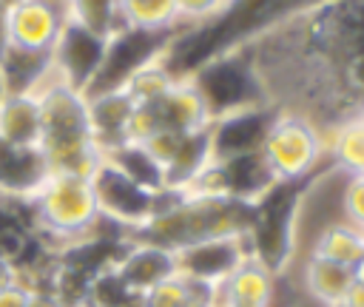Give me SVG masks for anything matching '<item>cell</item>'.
Segmentation results:
<instances>
[{
    "label": "cell",
    "instance_id": "d4e9b609",
    "mask_svg": "<svg viewBox=\"0 0 364 307\" xmlns=\"http://www.w3.org/2000/svg\"><path fill=\"white\" fill-rule=\"evenodd\" d=\"M122 17L128 28L142 31H173L176 23V3L173 0H119Z\"/></svg>",
    "mask_w": 364,
    "mask_h": 307
},
{
    "label": "cell",
    "instance_id": "9c48e42d",
    "mask_svg": "<svg viewBox=\"0 0 364 307\" xmlns=\"http://www.w3.org/2000/svg\"><path fill=\"white\" fill-rule=\"evenodd\" d=\"M250 256L245 236H219L176 250V273L205 284H222Z\"/></svg>",
    "mask_w": 364,
    "mask_h": 307
},
{
    "label": "cell",
    "instance_id": "ac0fdd59",
    "mask_svg": "<svg viewBox=\"0 0 364 307\" xmlns=\"http://www.w3.org/2000/svg\"><path fill=\"white\" fill-rule=\"evenodd\" d=\"M0 71H3L9 94H37L54 77L48 54L23 51L14 45H9L6 54L0 57Z\"/></svg>",
    "mask_w": 364,
    "mask_h": 307
},
{
    "label": "cell",
    "instance_id": "7a4b0ae2",
    "mask_svg": "<svg viewBox=\"0 0 364 307\" xmlns=\"http://www.w3.org/2000/svg\"><path fill=\"white\" fill-rule=\"evenodd\" d=\"M40 151L48 168L57 173L91 176L100 165L102 151L91 139L88 128V99L82 91L51 77L40 91Z\"/></svg>",
    "mask_w": 364,
    "mask_h": 307
},
{
    "label": "cell",
    "instance_id": "8d00e7d4",
    "mask_svg": "<svg viewBox=\"0 0 364 307\" xmlns=\"http://www.w3.org/2000/svg\"><path fill=\"white\" fill-rule=\"evenodd\" d=\"M0 3H3V6H6V9H11V6H17V3H20V0H0Z\"/></svg>",
    "mask_w": 364,
    "mask_h": 307
},
{
    "label": "cell",
    "instance_id": "2e32d148",
    "mask_svg": "<svg viewBox=\"0 0 364 307\" xmlns=\"http://www.w3.org/2000/svg\"><path fill=\"white\" fill-rule=\"evenodd\" d=\"M321 128V125H318ZM327 159L347 176L364 173V119L355 114H347L341 119H333L327 128H321Z\"/></svg>",
    "mask_w": 364,
    "mask_h": 307
},
{
    "label": "cell",
    "instance_id": "603a6c76",
    "mask_svg": "<svg viewBox=\"0 0 364 307\" xmlns=\"http://www.w3.org/2000/svg\"><path fill=\"white\" fill-rule=\"evenodd\" d=\"M321 259L338 262L344 267H353L361 256H364V230L350 225V222H330L321 227V233L313 242V250Z\"/></svg>",
    "mask_w": 364,
    "mask_h": 307
},
{
    "label": "cell",
    "instance_id": "5bb4252c",
    "mask_svg": "<svg viewBox=\"0 0 364 307\" xmlns=\"http://www.w3.org/2000/svg\"><path fill=\"white\" fill-rule=\"evenodd\" d=\"M154 111V119L159 128H171L179 134H191V131H205L213 119L208 114V105L202 99V94L196 91V85L188 77H179L154 105H148Z\"/></svg>",
    "mask_w": 364,
    "mask_h": 307
},
{
    "label": "cell",
    "instance_id": "4316f807",
    "mask_svg": "<svg viewBox=\"0 0 364 307\" xmlns=\"http://www.w3.org/2000/svg\"><path fill=\"white\" fill-rule=\"evenodd\" d=\"M176 3V23L179 26H199L219 17L228 0H173Z\"/></svg>",
    "mask_w": 364,
    "mask_h": 307
},
{
    "label": "cell",
    "instance_id": "44dd1931",
    "mask_svg": "<svg viewBox=\"0 0 364 307\" xmlns=\"http://www.w3.org/2000/svg\"><path fill=\"white\" fill-rule=\"evenodd\" d=\"M102 159H108L114 168H119L125 176H131L136 185L154 190V193H162L165 190V171L162 165L148 154V148L142 142H122L111 151L102 154Z\"/></svg>",
    "mask_w": 364,
    "mask_h": 307
},
{
    "label": "cell",
    "instance_id": "8992f818",
    "mask_svg": "<svg viewBox=\"0 0 364 307\" xmlns=\"http://www.w3.org/2000/svg\"><path fill=\"white\" fill-rule=\"evenodd\" d=\"M88 179L94 188L100 216L128 236L136 233L142 225H148L151 216L159 210L162 193H154V190L136 185L131 176H125L108 159H100V165L91 171Z\"/></svg>",
    "mask_w": 364,
    "mask_h": 307
},
{
    "label": "cell",
    "instance_id": "30bf717a",
    "mask_svg": "<svg viewBox=\"0 0 364 307\" xmlns=\"http://www.w3.org/2000/svg\"><path fill=\"white\" fill-rule=\"evenodd\" d=\"M276 111H279L276 102H264V105H253V108L233 111V114H225V117L213 119L210 128H208L213 159H230V156H239V154L259 151Z\"/></svg>",
    "mask_w": 364,
    "mask_h": 307
},
{
    "label": "cell",
    "instance_id": "7402d4cb",
    "mask_svg": "<svg viewBox=\"0 0 364 307\" xmlns=\"http://www.w3.org/2000/svg\"><path fill=\"white\" fill-rule=\"evenodd\" d=\"M65 17L102 40H111L128 28L119 0H65Z\"/></svg>",
    "mask_w": 364,
    "mask_h": 307
},
{
    "label": "cell",
    "instance_id": "6da1fadb",
    "mask_svg": "<svg viewBox=\"0 0 364 307\" xmlns=\"http://www.w3.org/2000/svg\"><path fill=\"white\" fill-rule=\"evenodd\" d=\"M253 222V205L233 196H191L162 190L159 210L131 239L154 242L168 250H182L219 236H245Z\"/></svg>",
    "mask_w": 364,
    "mask_h": 307
},
{
    "label": "cell",
    "instance_id": "7c38bea8",
    "mask_svg": "<svg viewBox=\"0 0 364 307\" xmlns=\"http://www.w3.org/2000/svg\"><path fill=\"white\" fill-rule=\"evenodd\" d=\"M85 99H88V128H91V139L97 142V148L105 154L128 142V125H131L136 102L122 88L94 91V94H85Z\"/></svg>",
    "mask_w": 364,
    "mask_h": 307
},
{
    "label": "cell",
    "instance_id": "4dcf8cb0",
    "mask_svg": "<svg viewBox=\"0 0 364 307\" xmlns=\"http://www.w3.org/2000/svg\"><path fill=\"white\" fill-rule=\"evenodd\" d=\"M11 281H14V259L0 250V287H6Z\"/></svg>",
    "mask_w": 364,
    "mask_h": 307
},
{
    "label": "cell",
    "instance_id": "d590c367",
    "mask_svg": "<svg viewBox=\"0 0 364 307\" xmlns=\"http://www.w3.org/2000/svg\"><path fill=\"white\" fill-rule=\"evenodd\" d=\"M6 94H9V88H6V80H3V71H0V102L6 99Z\"/></svg>",
    "mask_w": 364,
    "mask_h": 307
},
{
    "label": "cell",
    "instance_id": "1f68e13d",
    "mask_svg": "<svg viewBox=\"0 0 364 307\" xmlns=\"http://www.w3.org/2000/svg\"><path fill=\"white\" fill-rule=\"evenodd\" d=\"M341 304H344V307H364V284H355V281H353V287H350V293L344 296Z\"/></svg>",
    "mask_w": 364,
    "mask_h": 307
},
{
    "label": "cell",
    "instance_id": "d6a6232c",
    "mask_svg": "<svg viewBox=\"0 0 364 307\" xmlns=\"http://www.w3.org/2000/svg\"><path fill=\"white\" fill-rule=\"evenodd\" d=\"M9 48V9L0 3V57Z\"/></svg>",
    "mask_w": 364,
    "mask_h": 307
},
{
    "label": "cell",
    "instance_id": "3957f363",
    "mask_svg": "<svg viewBox=\"0 0 364 307\" xmlns=\"http://www.w3.org/2000/svg\"><path fill=\"white\" fill-rule=\"evenodd\" d=\"M31 219H34V233L43 236L48 244H54L57 250L68 242L88 236L102 219L91 179L51 171V176L31 199Z\"/></svg>",
    "mask_w": 364,
    "mask_h": 307
},
{
    "label": "cell",
    "instance_id": "f35d334b",
    "mask_svg": "<svg viewBox=\"0 0 364 307\" xmlns=\"http://www.w3.org/2000/svg\"><path fill=\"white\" fill-rule=\"evenodd\" d=\"M336 307H344V304H336Z\"/></svg>",
    "mask_w": 364,
    "mask_h": 307
},
{
    "label": "cell",
    "instance_id": "74e56055",
    "mask_svg": "<svg viewBox=\"0 0 364 307\" xmlns=\"http://www.w3.org/2000/svg\"><path fill=\"white\" fill-rule=\"evenodd\" d=\"M57 3H63V6H65V0H57Z\"/></svg>",
    "mask_w": 364,
    "mask_h": 307
},
{
    "label": "cell",
    "instance_id": "4fadbf2b",
    "mask_svg": "<svg viewBox=\"0 0 364 307\" xmlns=\"http://www.w3.org/2000/svg\"><path fill=\"white\" fill-rule=\"evenodd\" d=\"M48 176L51 168L40 145H11L0 156V199L31 202Z\"/></svg>",
    "mask_w": 364,
    "mask_h": 307
},
{
    "label": "cell",
    "instance_id": "e575fe53",
    "mask_svg": "<svg viewBox=\"0 0 364 307\" xmlns=\"http://www.w3.org/2000/svg\"><path fill=\"white\" fill-rule=\"evenodd\" d=\"M225 307H270V304H250V301H228Z\"/></svg>",
    "mask_w": 364,
    "mask_h": 307
},
{
    "label": "cell",
    "instance_id": "cb8c5ba5",
    "mask_svg": "<svg viewBox=\"0 0 364 307\" xmlns=\"http://www.w3.org/2000/svg\"><path fill=\"white\" fill-rule=\"evenodd\" d=\"M179 77L162 63V54L145 65H139L125 82H122V91L136 102V105H154Z\"/></svg>",
    "mask_w": 364,
    "mask_h": 307
},
{
    "label": "cell",
    "instance_id": "f1b7e54d",
    "mask_svg": "<svg viewBox=\"0 0 364 307\" xmlns=\"http://www.w3.org/2000/svg\"><path fill=\"white\" fill-rule=\"evenodd\" d=\"M26 298H28V290L17 281L0 287V307H26Z\"/></svg>",
    "mask_w": 364,
    "mask_h": 307
},
{
    "label": "cell",
    "instance_id": "277c9868",
    "mask_svg": "<svg viewBox=\"0 0 364 307\" xmlns=\"http://www.w3.org/2000/svg\"><path fill=\"white\" fill-rule=\"evenodd\" d=\"M307 182H276L253 202V222L245 233L250 256L273 276H282L296 253V230Z\"/></svg>",
    "mask_w": 364,
    "mask_h": 307
},
{
    "label": "cell",
    "instance_id": "52a82bcc",
    "mask_svg": "<svg viewBox=\"0 0 364 307\" xmlns=\"http://www.w3.org/2000/svg\"><path fill=\"white\" fill-rule=\"evenodd\" d=\"M105 45L108 40H102L100 34L65 20L54 48H51V71L60 82L88 94V88L94 85L100 65L105 60Z\"/></svg>",
    "mask_w": 364,
    "mask_h": 307
},
{
    "label": "cell",
    "instance_id": "d6986e66",
    "mask_svg": "<svg viewBox=\"0 0 364 307\" xmlns=\"http://www.w3.org/2000/svg\"><path fill=\"white\" fill-rule=\"evenodd\" d=\"M350 287H353V267L321 259L316 253L307 256V262H304V290L313 301H318L324 307H336V304L344 301Z\"/></svg>",
    "mask_w": 364,
    "mask_h": 307
},
{
    "label": "cell",
    "instance_id": "5b68a950",
    "mask_svg": "<svg viewBox=\"0 0 364 307\" xmlns=\"http://www.w3.org/2000/svg\"><path fill=\"white\" fill-rule=\"evenodd\" d=\"M259 151L279 182H307L327 159L318 122L293 108L276 111Z\"/></svg>",
    "mask_w": 364,
    "mask_h": 307
},
{
    "label": "cell",
    "instance_id": "e0dca14e",
    "mask_svg": "<svg viewBox=\"0 0 364 307\" xmlns=\"http://www.w3.org/2000/svg\"><path fill=\"white\" fill-rule=\"evenodd\" d=\"M276 293V276L259 264L253 256H247L219 287L213 307H225L228 301H250V304H273Z\"/></svg>",
    "mask_w": 364,
    "mask_h": 307
},
{
    "label": "cell",
    "instance_id": "836d02e7",
    "mask_svg": "<svg viewBox=\"0 0 364 307\" xmlns=\"http://www.w3.org/2000/svg\"><path fill=\"white\" fill-rule=\"evenodd\" d=\"M353 281H355V284H364V256L353 264Z\"/></svg>",
    "mask_w": 364,
    "mask_h": 307
},
{
    "label": "cell",
    "instance_id": "8fae6325",
    "mask_svg": "<svg viewBox=\"0 0 364 307\" xmlns=\"http://www.w3.org/2000/svg\"><path fill=\"white\" fill-rule=\"evenodd\" d=\"M114 270L119 273V279L128 284L131 293L145 296L151 287H156L159 281L176 276V253L154 244V242H142V239H131L125 242Z\"/></svg>",
    "mask_w": 364,
    "mask_h": 307
},
{
    "label": "cell",
    "instance_id": "ba28073f",
    "mask_svg": "<svg viewBox=\"0 0 364 307\" xmlns=\"http://www.w3.org/2000/svg\"><path fill=\"white\" fill-rule=\"evenodd\" d=\"M65 20V6L57 0H20L9 9V45L51 54Z\"/></svg>",
    "mask_w": 364,
    "mask_h": 307
},
{
    "label": "cell",
    "instance_id": "9a60e30c",
    "mask_svg": "<svg viewBox=\"0 0 364 307\" xmlns=\"http://www.w3.org/2000/svg\"><path fill=\"white\" fill-rule=\"evenodd\" d=\"M222 165V176H225V188L228 196L242 199V202H256L262 199L279 179L273 176L270 165L264 162L262 151H250V154H239L230 159H216Z\"/></svg>",
    "mask_w": 364,
    "mask_h": 307
},
{
    "label": "cell",
    "instance_id": "ffe728a7",
    "mask_svg": "<svg viewBox=\"0 0 364 307\" xmlns=\"http://www.w3.org/2000/svg\"><path fill=\"white\" fill-rule=\"evenodd\" d=\"M0 136L14 148L40 142L37 94H6L0 102Z\"/></svg>",
    "mask_w": 364,
    "mask_h": 307
},
{
    "label": "cell",
    "instance_id": "484cf974",
    "mask_svg": "<svg viewBox=\"0 0 364 307\" xmlns=\"http://www.w3.org/2000/svg\"><path fill=\"white\" fill-rule=\"evenodd\" d=\"M134 293L128 290V284L119 279V273L114 267L100 270L97 276L88 279L85 287V301L82 307H122Z\"/></svg>",
    "mask_w": 364,
    "mask_h": 307
},
{
    "label": "cell",
    "instance_id": "83f0119b",
    "mask_svg": "<svg viewBox=\"0 0 364 307\" xmlns=\"http://www.w3.org/2000/svg\"><path fill=\"white\" fill-rule=\"evenodd\" d=\"M341 210H344V222L364 230V173H353L344 179Z\"/></svg>",
    "mask_w": 364,
    "mask_h": 307
},
{
    "label": "cell",
    "instance_id": "f546056e",
    "mask_svg": "<svg viewBox=\"0 0 364 307\" xmlns=\"http://www.w3.org/2000/svg\"><path fill=\"white\" fill-rule=\"evenodd\" d=\"M26 307H65L51 290H31L26 298Z\"/></svg>",
    "mask_w": 364,
    "mask_h": 307
}]
</instances>
